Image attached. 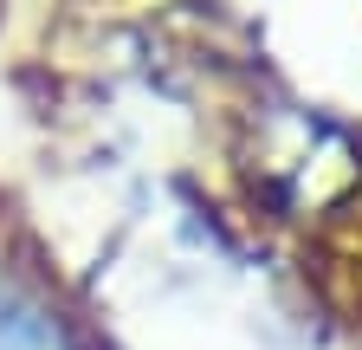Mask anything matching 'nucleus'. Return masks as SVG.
<instances>
[{"label": "nucleus", "instance_id": "nucleus-1", "mask_svg": "<svg viewBox=\"0 0 362 350\" xmlns=\"http://www.w3.org/2000/svg\"><path fill=\"white\" fill-rule=\"evenodd\" d=\"M0 350H52V324L33 298L0 286Z\"/></svg>", "mask_w": 362, "mask_h": 350}]
</instances>
